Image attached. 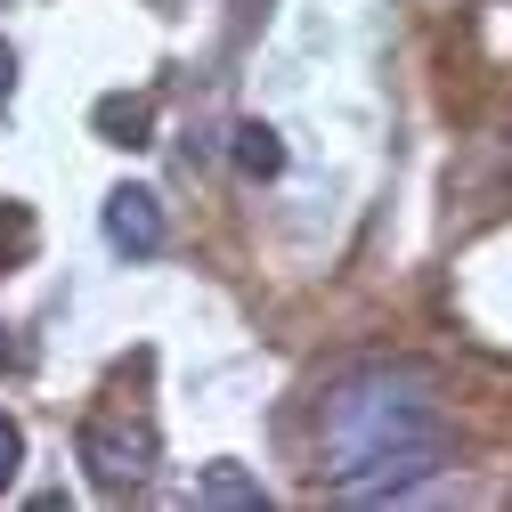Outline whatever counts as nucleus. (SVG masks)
Returning <instances> with one entry per match:
<instances>
[{"label": "nucleus", "instance_id": "4", "mask_svg": "<svg viewBox=\"0 0 512 512\" xmlns=\"http://www.w3.org/2000/svg\"><path fill=\"white\" fill-rule=\"evenodd\" d=\"M98 228H106V244L122 252V261H155V252L171 244V212H163L155 187H114Z\"/></svg>", "mask_w": 512, "mask_h": 512}, {"label": "nucleus", "instance_id": "8", "mask_svg": "<svg viewBox=\"0 0 512 512\" xmlns=\"http://www.w3.org/2000/svg\"><path fill=\"white\" fill-rule=\"evenodd\" d=\"M17 472H25V431L17 415H0V488H17Z\"/></svg>", "mask_w": 512, "mask_h": 512}, {"label": "nucleus", "instance_id": "5", "mask_svg": "<svg viewBox=\"0 0 512 512\" xmlns=\"http://www.w3.org/2000/svg\"><path fill=\"white\" fill-rule=\"evenodd\" d=\"M228 163L261 187V179H277L285 171V139H277V122H261V114H244L236 131H228Z\"/></svg>", "mask_w": 512, "mask_h": 512}, {"label": "nucleus", "instance_id": "2", "mask_svg": "<svg viewBox=\"0 0 512 512\" xmlns=\"http://www.w3.org/2000/svg\"><path fill=\"white\" fill-rule=\"evenodd\" d=\"M439 472H447V431L374 447V456H358L350 472H326V496H334V504H399V496L431 488Z\"/></svg>", "mask_w": 512, "mask_h": 512}, {"label": "nucleus", "instance_id": "1", "mask_svg": "<svg viewBox=\"0 0 512 512\" xmlns=\"http://www.w3.org/2000/svg\"><path fill=\"white\" fill-rule=\"evenodd\" d=\"M447 431V407H439V382L423 366H350L326 407H317V464L326 472H350L358 456H374V447H399V439H431Z\"/></svg>", "mask_w": 512, "mask_h": 512}, {"label": "nucleus", "instance_id": "9", "mask_svg": "<svg viewBox=\"0 0 512 512\" xmlns=\"http://www.w3.org/2000/svg\"><path fill=\"white\" fill-rule=\"evenodd\" d=\"M9 98H17V49L0 41V106H9Z\"/></svg>", "mask_w": 512, "mask_h": 512}, {"label": "nucleus", "instance_id": "3", "mask_svg": "<svg viewBox=\"0 0 512 512\" xmlns=\"http://www.w3.org/2000/svg\"><path fill=\"white\" fill-rule=\"evenodd\" d=\"M74 456H82V472H90L98 496H139L147 472H155V431H147L139 415L98 407V415H82V431H74Z\"/></svg>", "mask_w": 512, "mask_h": 512}, {"label": "nucleus", "instance_id": "7", "mask_svg": "<svg viewBox=\"0 0 512 512\" xmlns=\"http://www.w3.org/2000/svg\"><path fill=\"white\" fill-rule=\"evenodd\" d=\"M196 504H220V512H261V504H269V488L252 480L236 456H220V464H204V472H196Z\"/></svg>", "mask_w": 512, "mask_h": 512}, {"label": "nucleus", "instance_id": "6", "mask_svg": "<svg viewBox=\"0 0 512 512\" xmlns=\"http://www.w3.org/2000/svg\"><path fill=\"white\" fill-rule=\"evenodd\" d=\"M90 122H98V139H106V147H131V155L155 147V106H147V98H122V90H114V98L90 106Z\"/></svg>", "mask_w": 512, "mask_h": 512}]
</instances>
